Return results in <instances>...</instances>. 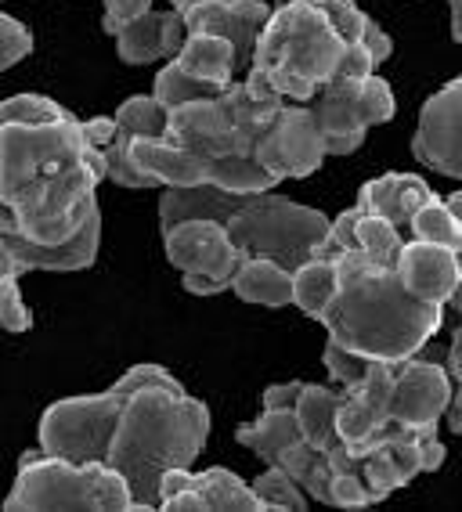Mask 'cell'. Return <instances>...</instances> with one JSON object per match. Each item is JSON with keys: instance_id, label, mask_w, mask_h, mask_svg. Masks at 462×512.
I'll list each match as a JSON object with an SVG mask.
<instances>
[{"instance_id": "40", "label": "cell", "mask_w": 462, "mask_h": 512, "mask_svg": "<svg viewBox=\"0 0 462 512\" xmlns=\"http://www.w3.org/2000/svg\"><path fill=\"white\" fill-rule=\"evenodd\" d=\"M358 220H361V206L343 210L340 217L333 220L329 238H325V246H322V253H318V256H329V260H336V256L347 253V249H358Z\"/></svg>"}, {"instance_id": "27", "label": "cell", "mask_w": 462, "mask_h": 512, "mask_svg": "<svg viewBox=\"0 0 462 512\" xmlns=\"http://www.w3.org/2000/svg\"><path fill=\"white\" fill-rule=\"evenodd\" d=\"M340 293V267L329 256H311L293 271V303L307 318L322 321Z\"/></svg>"}, {"instance_id": "2", "label": "cell", "mask_w": 462, "mask_h": 512, "mask_svg": "<svg viewBox=\"0 0 462 512\" xmlns=\"http://www.w3.org/2000/svg\"><path fill=\"white\" fill-rule=\"evenodd\" d=\"M102 181H109L105 152L87 134V119L0 127V202L33 242L73 238L98 210Z\"/></svg>"}, {"instance_id": "3", "label": "cell", "mask_w": 462, "mask_h": 512, "mask_svg": "<svg viewBox=\"0 0 462 512\" xmlns=\"http://www.w3.org/2000/svg\"><path fill=\"white\" fill-rule=\"evenodd\" d=\"M336 267L340 293L322 318L329 339L372 361H408L437 336L444 307L408 293L398 264H372L361 249H347L336 256Z\"/></svg>"}, {"instance_id": "1", "label": "cell", "mask_w": 462, "mask_h": 512, "mask_svg": "<svg viewBox=\"0 0 462 512\" xmlns=\"http://www.w3.org/2000/svg\"><path fill=\"white\" fill-rule=\"evenodd\" d=\"M37 437L47 455L116 469L138 512H148L159 509L163 473L203 455L210 408L163 365H134L102 394L55 401L40 415Z\"/></svg>"}, {"instance_id": "44", "label": "cell", "mask_w": 462, "mask_h": 512, "mask_svg": "<svg viewBox=\"0 0 462 512\" xmlns=\"http://www.w3.org/2000/svg\"><path fill=\"white\" fill-rule=\"evenodd\" d=\"M304 383L293 379V383H275L264 390V408H296V397H300Z\"/></svg>"}, {"instance_id": "5", "label": "cell", "mask_w": 462, "mask_h": 512, "mask_svg": "<svg viewBox=\"0 0 462 512\" xmlns=\"http://www.w3.org/2000/svg\"><path fill=\"white\" fill-rule=\"evenodd\" d=\"M343 51L347 44L318 4L282 0L271 11L268 26L260 29L246 83L253 91L282 94L304 105L315 101V94L336 76Z\"/></svg>"}, {"instance_id": "13", "label": "cell", "mask_w": 462, "mask_h": 512, "mask_svg": "<svg viewBox=\"0 0 462 512\" xmlns=\"http://www.w3.org/2000/svg\"><path fill=\"white\" fill-rule=\"evenodd\" d=\"M163 249L181 275L213 278L224 289H231V278L242 264L239 246L231 242L221 220H181L163 231Z\"/></svg>"}, {"instance_id": "12", "label": "cell", "mask_w": 462, "mask_h": 512, "mask_svg": "<svg viewBox=\"0 0 462 512\" xmlns=\"http://www.w3.org/2000/svg\"><path fill=\"white\" fill-rule=\"evenodd\" d=\"M412 156L426 170L462 181V76L444 83L419 109Z\"/></svg>"}, {"instance_id": "20", "label": "cell", "mask_w": 462, "mask_h": 512, "mask_svg": "<svg viewBox=\"0 0 462 512\" xmlns=\"http://www.w3.org/2000/svg\"><path fill=\"white\" fill-rule=\"evenodd\" d=\"M253 195L224 192L217 184L163 188V199H159V228L167 231V228H174V224H181V220H221V224H228Z\"/></svg>"}, {"instance_id": "49", "label": "cell", "mask_w": 462, "mask_h": 512, "mask_svg": "<svg viewBox=\"0 0 462 512\" xmlns=\"http://www.w3.org/2000/svg\"><path fill=\"white\" fill-rule=\"evenodd\" d=\"M192 4H199V0H170V8H177V11H188Z\"/></svg>"}, {"instance_id": "11", "label": "cell", "mask_w": 462, "mask_h": 512, "mask_svg": "<svg viewBox=\"0 0 462 512\" xmlns=\"http://www.w3.org/2000/svg\"><path fill=\"white\" fill-rule=\"evenodd\" d=\"M398 365L401 361H376L372 372L365 375L358 386L343 390L340 412H336V430H340V440L358 458L369 455L372 444L394 426V419H390V401H394Z\"/></svg>"}, {"instance_id": "47", "label": "cell", "mask_w": 462, "mask_h": 512, "mask_svg": "<svg viewBox=\"0 0 462 512\" xmlns=\"http://www.w3.org/2000/svg\"><path fill=\"white\" fill-rule=\"evenodd\" d=\"M448 8H452V40L462 44V0H448Z\"/></svg>"}, {"instance_id": "50", "label": "cell", "mask_w": 462, "mask_h": 512, "mask_svg": "<svg viewBox=\"0 0 462 512\" xmlns=\"http://www.w3.org/2000/svg\"><path fill=\"white\" fill-rule=\"evenodd\" d=\"M452 311H455V314H462V285L455 289V296H452Z\"/></svg>"}, {"instance_id": "45", "label": "cell", "mask_w": 462, "mask_h": 512, "mask_svg": "<svg viewBox=\"0 0 462 512\" xmlns=\"http://www.w3.org/2000/svg\"><path fill=\"white\" fill-rule=\"evenodd\" d=\"M361 44L369 47L372 51V58H376V65L379 62H387L390 55H394V44H390V37L383 33V29L376 26V19L369 22V29H365V37H361Z\"/></svg>"}, {"instance_id": "4", "label": "cell", "mask_w": 462, "mask_h": 512, "mask_svg": "<svg viewBox=\"0 0 462 512\" xmlns=\"http://www.w3.org/2000/svg\"><path fill=\"white\" fill-rule=\"evenodd\" d=\"M282 105V94L253 91L246 80H231L217 98L188 101L170 112L167 138L203 163L206 184L242 195L271 192L278 181L257 163V145Z\"/></svg>"}, {"instance_id": "37", "label": "cell", "mask_w": 462, "mask_h": 512, "mask_svg": "<svg viewBox=\"0 0 462 512\" xmlns=\"http://www.w3.org/2000/svg\"><path fill=\"white\" fill-rule=\"evenodd\" d=\"M33 314L22 303L19 278H0V332H29Z\"/></svg>"}, {"instance_id": "21", "label": "cell", "mask_w": 462, "mask_h": 512, "mask_svg": "<svg viewBox=\"0 0 462 512\" xmlns=\"http://www.w3.org/2000/svg\"><path fill=\"white\" fill-rule=\"evenodd\" d=\"M434 199V188L416 174H383L376 181L361 184L358 206L365 213H376V217H387L390 224L408 228L416 210L423 202Z\"/></svg>"}, {"instance_id": "34", "label": "cell", "mask_w": 462, "mask_h": 512, "mask_svg": "<svg viewBox=\"0 0 462 512\" xmlns=\"http://www.w3.org/2000/svg\"><path fill=\"white\" fill-rule=\"evenodd\" d=\"M322 361H325V372H329V379H333L340 390H351V386H358L361 379L372 372V365H376L372 357L358 354V350H351V347H343V343H336V339H329V343H325Z\"/></svg>"}, {"instance_id": "9", "label": "cell", "mask_w": 462, "mask_h": 512, "mask_svg": "<svg viewBox=\"0 0 462 512\" xmlns=\"http://www.w3.org/2000/svg\"><path fill=\"white\" fill-rule=\"evenodd\" d=\"M159 509L163 512H264L253 484L239 480L231 469L213 466L192 473V466L167 469L159 480Z\"/></svg>"}, {"instance_id": "35", "label": "cell", "mask_w": 462, "mask_h": 512, "mask_svg": "<svg viewBox=\"0 0 462 512\" xmlns=\"http://www.w3.org/2000/svg\"><path fill=\"white\" fill-rule=\"evenodd\" d=\"M329 505H336V509H369V505H376V494H372L369 480H365V469H343V473H333Z\"/></svg>"}, {"instance_id": "26", "label": "cell", "mask_w": 462, "mask_h": 512, "mask_svg": "<svg viewBox=\"0 0 462 512\" xmlns=\"http://www.w3.org/2000/svg\"><path fill=\"white\" fill-rule=\"evenodd\" d=\"M188 76L203 83H217V87H228L235 69H239V58H235V47L231 40L213 37V33H188L185 47L177 51L174 58Z\"/></svg>"}, {"instance_id": "31", "label": "cell", "mask_w": 462, "mask_h": 512, "mask_svg": "<svg viewBox=\"0 0 462 512\" xmlns=\"http://www.w3.org/2000/svg\"><path fill=\"white\" fill-rule=\"evenodd\" d=\"M401 246H405V238H401L398 224H390L387 217H376V213H365L361 210L358 220V249L369 256L372 264H383V267H394L401 256Z\"/></svg>"}, {"instance_id": "7", "label": "cell", "mask_w": 462, "mask_h": 512, "mask_svg": "<svg viewBox=\"0 0 462 512\" xmlns=\"http://www.w3.org/2000/svg\"><path fill=\"white\" fill-rule=\"evenodd\" d=\"M224 228L242 256H271L282 267L296 271L311 256L322 253L333 220L315 206L293 202L286 195L257 192Z\"/></svg>"}, {"instance_id": "42", "label": "cell", "mask_w": 462, "mask_h": 512, "mask_svg": "<svg viewBox=\"0 0 462 512\" xmlns=\"http://www.w3.org/2000/svg\"><path fill=\"white\" fill-rule=\"evenodd\" d=\"M145 11H152V0H105V15H102L105 33L116 37L123 26H130L134 19H141Z\"/></svg>"}, {"instance_id": "41", "label": "cell", "mask_w": 462, "mask_h": 512, "mask_svg": "<svg viewBox=\"0 0 462 512\" xmlns=\"http://www.w3.org/2000/svg\"><path fill=\"white\" fill-rule=\"evenodd\" d=\"M444 365H448V372H452V379H455V397H452V404H448V430H452L455 437H462V325L452 332Z\"/></svg>"}, {"instance_id": "30", "label": "cell", "mask_w": 462, "mask_h": 512, "mask_svg": "<svg viewBox=\"0 0 462 512\" xmlns=\"http://www.w3.org/2000/svg\"><path fill=\"white\" fill-rule=\"evenodd\" d=\"M224 87H217V83H203L195 80V76H188L181 65L170 58L163 69H159L156 83H152V94L159 98V105L167 112L181 109V105H188V101H199V98H217Z\"/></svg>"}, {"instance_id": "8", "label": "cell", "mask_w": 462, "mask_h": 512, "mask_svg": "<svg viewBox=\"0 0 462 512\" xmlns=\"http://www.w3.org/2000/svg\"><path fill=\"white\" fill-rule=\"evenodd\" d=\"M325 138L318 130L315 109L307 105H282L271 127L264 130V138L257 145V163L268 170L275 181H300V177H311L318 166L325 163Z\"/></svg>"}, {"instance_id": "28", "label": "cell", "mask_w": 462, "mask_h": 512, "mask_svg": "<svg viewBox=\"0 0 462 512\" xmlns=\"http://www.w3.org/2000/svg\"><path fill=\"white\" fill-rule=\"evenodd\" d=\"M275 466H282L296 484L304 487L307 498L329 505V484H333V462L325 451H318L307 437H300L296 444H289L282 455H278Z\"/></svg>"}, {"instance_id": "18", "label": "cell", "mask_w": 462, "mask_h": 512, "mask_svg": "<svg viewBox=\"0 0 462 512\" xmlns=\"http://www.w3.org/2000/svg\"><path fill=\"white\" fill-rule=\"evenodd\" d=\"M398 275L412 296L426 303H441L448 307L455 289L462 285V264L455 249L434 246V242H405L398 256Z\"/></svg>"}, {"instance_id": "23", "label": "cell", "mask_w": 462, "mask_h": 512, "mask_svg": "<svg viewBox=\"0 0 462 512\" xmlns=\"http://www.w3.org/2000/svg\"><path fill=\"white\" fill-rule=\"evenodd\" d=\"M231 293L242 303L286 307V303H293V271L271 256H242L239 271L231 278Z\"/></svg>"}, {"instance_id": "6", "label": "cell", "mask_w": 462, "mask_h": 512, "mask_svg": "<svg viewBox=\"0 0 462 512\" xmlns=\"http://www.w3.org/2000/svg\"><path fill=\"white\" fill-rule=\"evenodd\" d=\"M8 512H138L134 491L102 462H73L62 455L26 451L15 473Z\"/></svg>"}, {"instance_id": "32", "label": "cell", "mask_w": 462, "mask_h": 512, "mask_svg": "<svg viewBox=\"0 0 462 512\" xmlns=\"http://www.w3.org/2000/svg\"><path fill=\"white\" fill-rule=\"evenodd\" d=\"M253 491L260 494L264 509H282V512H304L307 509V491L296 484L293 476L282 466H268L253 480Z\"/></svg>"}, {"instance_id": "38", "label": "cell", "mask_w": 462, "mask_h": 512, "mask_svg": "<svg viewBox=\"0 0 462 512\" xmlns=\"http://www.w3.org/2000/svg\"><path fill=\"white\" fill-rule=\"evenodd\" d=\"M29 51H33V33L19 19H11V15L0 11V69L19 65Z\"/></svg>"}, {"instance_id": "17", "label": "cell", "mask_w": 462, "mask_h": 512, "mask_svg": "<svg viewBox=\"0 0 462 512\" xmlns=\"http://www.w3.org/2000/svg\"><path fill=\"white\" fill-rule=\"evenodd\" d=\"M437 430H405V426H390L383 437L372 444V451L361 458L365 480H369L376 502H383L387 494H394L398 487L412 484L419 473H426L423 462V440Z\"/></svg>"}, {"instance_id": "33", "label": "cell", "mask_w": 462, "mask_h": 512, "mask_svg": "<svg viewBox=\"0 0 462 512\" xmlns=\"http://www.w3.org/2000/svg\"><path fill=\"white\" fill-rule=\"evenodd\" d=\"M55 119H73V112L62 109L58 101L44 94H15V98L0 101V127L8 123H55Z\"/></svg>"}, {"instance_id": "22", "label": "cell", "mask_w": 462, "mask_h": 512, "mask_svg": "<svg viewBox=\"0 0 462 512\" xmlns=\"http://www.w3.org/2000/svg\"><path fill=\"white\" fill-rule=\"evenodd\" d=\"M130 163L138 166L141 174H148L159 188H195V184H206L203 163L188 152V148L174 145V141L163 134V138H138L130 145Z\"/></svg>"}, {"instance_id": "46", "label": "cell", "mask_w": 462, "mask_h": 512, "mask_svg": "<svg viewBox=\"0 0 462 512\" xmlns=\"http://www.w3.org/2000/svg\"><path fill=\"white\" fill-rule=\"evenodd\" d=\"M0 278H22L19 264H15V256H11L8 242H0Z\"/></svg>"}, {"instance_id": "29", "label": "cell", "mask_w": 462, "mask_h": 512, "mask_svg": "<svg viewBox=\"0 0 462 512\" xmlns=\"http://www.w3.org/2000/svg\"><path fill=\"white\" fill-rule=\"evenodd\" d=\"M408 231L419 242H434V246L462 253V220L455 217L448 199H437L434 195L430 202H423L416 210V217H412V224H408Z\"/></svg>"}, {"instance_id": "19", "label": "cell", "mask_w": 462, "mask_h": 512, "mask_svg": "<svg viewBox=\"0 0 462 512\" xmlns=\"http://www.w3.org/2000/svg\"><path fill=\"white\" fill-rule=\"evenodd\" d=\"M188 26L185 15L177 8L170 11H145L141 19L123 26L116 33V55L127 65H148L159 58H177V51L185 47Z\"/></svg>"}, {"instance_id": "48", "label": "cell", "mask_w": 462, "mask_h": 512, "mask_svg": "<svg viewBox=\"0 0 462 512\" xmlns=\"http://www.w3.org/2000/svg\"><path fill=\"white\" fill-rule=\"evenodd\" d=\"M448 206H452L455 217L462 220V192H452V195H448ZM459 264H462V253H459Z\"/></svg>"}, {"instance_id": "24", "label": "cell", "mask_w": 462, "mask_h": 512, "mask_svg": "<svg viewBox=\"0 0 462 512\" xmlns=\"http://www.w3.org/2000/svg\"><path fill=\"white\" fill-rule=\"evenodd\" d=\"M340 397H343V390L318 386V383H304V390H300V397H296V422H300L304 437L311 440L318 451H325V455L343 444L340 430H336Z\"/></svg>"}, {"instance_id": "14", "label": "cell", "mask_w": 462, "mask_h": 512, "mask_svg": "<svg viewBox=\"0 0 462 512\" xmlns=\"http://www.w3.org/2000/svg\"><path fill=\"white\" fill-rule=\"evenodd\" d=\"M0 242H8L22 275H29V271H84L94 264L98 246H102V210H94L73 238H65L58 246H44V242L22 235L11 210L0 202Z\"/></svg>"}, {"instance_id": "51", "label": "cell", "mask_w": 462, "mask_h": 512, "mask_svg": "<svg viewBox=\"0 0 462 512\" xmlns=\"http://www.w3.org/2000/svg\"><path fill=\"white\" fill-rule=\"evenodd\" d=\"M311 4H315V0H311Z\"/></svg>"}, {"instance_id": "25", "label": "cell", "mask_w": 462, "mask_h": 512, "mask_svg": "<svg viewBox=\"0 0 462 512\" xmlns=\"http://www.w3.org/2000/svg\"><path fill=\"white\" fill-rule=\"evenodd\" d=\"M304 437L300 422H296V408H264L257 422H246L235 430V440L242 448H250L264 466H275L278 455Z\"/></svg>"}, {"instance_id": "15", "label": "cell", "mask_w": 462, "mask_h": 512, "mask_svg": "<svg viewBox=\"0 0 462 512\" xmlns=\"http://www.w3.org/2000/svg\"><path fill=\"white\" fill-rule=\"evenodd\" d=\"M361 87H365V76L361 80H343L333 76L322 91L315 94V119L318 130L325 138V152L329 156H351L365 145V134H369V116H365V98H361Z\"/></svg>"}, {"instance_id": "10", "label": "cell", "mask_w": 462, "mask_h": 512, "mask_svg": "<svg viewBox=\"0 0 462 512\" xmlns=\"http://www.w3.org/2000/svg\"><path fill=\"white\" fill-rule=\"evenodd\" d=\"M448 347H441L434 357H408L398 365L394 379V401H390V419L405 430H437V422L448 415L452 404V372L444 365Z\"/></svg>"}, {"instance_id": "16", "label": "cell", "mask_w": 462, "mask_h": 512, "mask_svg": "<svg viewBox=\"0 0 462 512\" xmlns=\"http://www.w3.org/2000/svg\"><path fill=\"white\" fill-rule=\"evenodd\" d=\"M271 4L264 0H199L185 15L188 33H213V37L231 40L239 65L253 62V47L260 40V29L268 26Z\"/></svg>"}, {"instance_id": "36", "label": "cell", "mask_w": 462, "mask_h": 512, "mask_svg": "<svg viewBox=\"0 0 462 512\" xmlns=\"http://www.w3.org/2000/svg\"><path fill=\"white\" fill-rule=\"evenodd\" d=\"M318 8L329 15V22L336 26V33L343 37V44H361L365 29H369V15L354 4V0H315Z\"/></svg>"}, {"instance_id": "43", "label": "cell", "mask_w": 462, "mask_h": 512, "mask_svg": "<svg viewBox=\"0 0 462 512\" xmlns=\"http://www.w3.org/2000/svg\"><path fill=\"white\" fill-rule=\"evenodd\" d=\"M372 73H376V58H372L369 47L347 44L340 65H336V76H343V80H361V76H372Z\"/></svg>"}, {"instance_id": "39", "label": "cell", "mask_w": 462, "mask_h": 512, "mask_svg": "<svg viewBox=\"0 0 462 512\" xmlns=\"http://www.w3.org/2000/svg\"><path fill=\"white\" fill-rule=\"evenodd\" d=\"M361 98H365V116L369 123H390L394 112H398V101H394V91H390L387 80H379L376 73L365 76V87H361Z\"/></svg>"}]
</instances>
